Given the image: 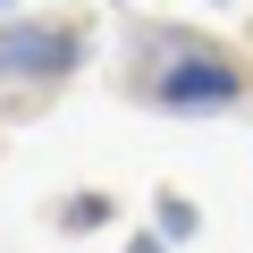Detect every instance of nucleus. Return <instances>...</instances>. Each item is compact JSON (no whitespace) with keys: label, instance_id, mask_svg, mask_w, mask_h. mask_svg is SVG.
Wrapping results in <instances>:
<instances>
[{"label":"nucleus","instance_id":"nucleus-1","mask_svg":"<svg viewBox=\"0 0 253 253\" xmlns=\"http://www.w3.org/2000/svg\"><path fill=\"white\" fill-rule=\"evenodd\" d=\"M84 59V42L68 26H9L0 34V76H68Z\"/></svg>","mask_w":253,"mask_h":253},{"label":"nucleus","instance_id":"nucleus-2","mask_svg":"<svg viewBox=\"0 0 253 253\" xmlns=\"http://www.w3.org/2000/svg\"><path fill=\"white\" fill-rule=\"evenodd\" d=\"M161 101L169 110H228L236 101V68L219 51H177V68L161 76Z\"/></svg>","mask_w":253,"mask_h":253},{"label":"nucleus","instance_id":"nucleus-3","mask_svg":"<svg viewBox=\"0 0 253 253\" xmlns=\"http://www.w3.org/2000/svg\"><path fill=\"white\" fill-rule=\"evenodd\" d=\"M161 236H194V203L186 194H161Z\"/></svg>","mask_w":253,"mask_h":253},{"label":"nucleus","instance_id":"nucleus-4","mask_svg":"<svg viewBox=\"0 0 253 253\" xmlns=\"http://www.w3.org/2000/svg\"><path fill=\"white\" fill-rule=\"evenodd\" d=\"M68 219H76V228H101V219H110V203H101V194H76V211H68Z\"/></svg>","mask_w":253,"mask_h":253},{"label":"nucleus","instance_id":"nucleus-5","mask_svg":"<svg viewBox=\"0 0 253 253\" xmlns=\"http://www.w3.org/2000/svg\"><path fill=\"white\" fill-rule=\"evenodd\" d=\"M126 253H161V236H135V245H126Z\"/></svg>","mask_w":253,"mask_h":253}]
</instances>
